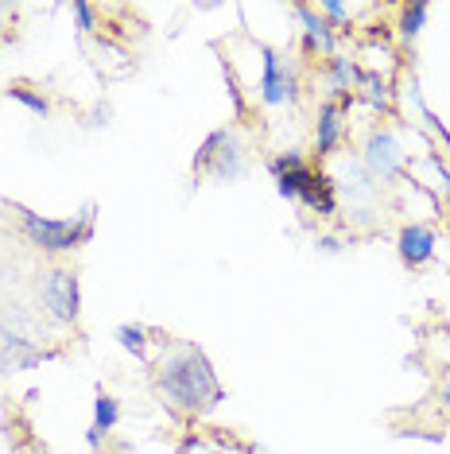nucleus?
Listing matches in <instances>:
<instances>
[{"label": "nucleus", "instance_id": "1", "mask_svg": "<svg viewBox=\"0 0 450 454\" xmlns=\"http://www.w3.org/2000/svg\"><path fill=\"white\" fill-rule=\"evenodd\" d=\"M156 392L182 416H202L221 404L218 373L194 342H167L156 361Z\"/></svg>", "mask_w": 450, "mask_h": 454}, {"label": "nucleus", "instance_id": "2", "mask_svg": "<svg viewBox=\"0 0 450 454\" xmlns=\"http://www.w3.org/2000/svg\"><path fill=\"white\" fill-rule=\"evenodd\" d=\"M12 210L19 214V225H24V237L32 241V249H39L43 256H66V253L94 241V225H97L94 202L81 214H74V218H43V214L27 210V206H16V202H12Z\"/></svg>", "mask_w": 450, "mask_h": 454}, {"label": "nucleus", "instance_id": "3", "mask_svg": "<svg viewBox=\"0 0 450 454\" xmlns=\"http://www.w3.org/2000/svg\"><path fill=\"white\" fill-rule=\"evenodd\" d=\"M249 171V144L233 129H213L190 160V175H206L213 183H237Z\"/></svg>", "mask_w": 450, "mask_h": 454}, {"label": "nucleus", "instance_id": "4", "mask_svg": "<svg viewBox=\"0 0 450 454\" xmlns=\"http://www.w3.org/2000/svg\"><path fill=\"white\" fill-rule=\"evenodd\" d=\"M39 299H43V311L50 323L58 326H74L81 318V287H78V272L66 264H55L43 272L39 280Z\"/></svg>", "mask_w": 450, "mask_h": 454}, {"label": "nucleus", "instance_id": "5", "mask_svg": "<svg viewBox=\"0 0 450 454\" xmlns=\"http://www.w3.org/2000/svg\"><path fill=\"white\" fill-rule=\"evenodd\" d=\"M260 51V82H257V98L260 106L268 109H280V106H295L299 101V70H295L280 51L257 43Z\"/></svg>", "mask_w": 450, "mask_h": 454}, {"label": "nucleus", "instance_id": "6", "mask_svg": "<svg viewBox=\"0 0 450 454\" xmlns=\"http://www.w3.org/2000/svg\"><path fill=\"white\" fill-rule=\"evenodd\" d=\"M334 191H342L350 199V222L357 225H376V210H373V199L381 191V183L365 171L361 160H338V175H334Z\"/></svg>", "mask_w": 450, "mask_h": 454}, {"label": "nucleus", "instance_id": "7", "mask_svg": "<svg viewBox=\"0 0 450 454\" xmlns=\"http://www.w3.org/2000/svg\"><path fill=\"white\" fill-rule=\"evenodd\" d=\"M361 163L376 183H396L404 171V148L388 129H369L361 144Z\"/></svg>", "mask_w": 450, "mask_h": 454}, {"label": "nucleus", "instance_id": "8", "mask_svg": "<svg viewBox=\"0 0 450 454\" xmlns=\"http://www.w3.org/2000/svg\"><path fill=\"white\" fill-rule=\"evenodd\" d=\"M55 357L58 349H43L35 338L0 326V373H24V369H39L43 361H55Z\"/></svg>", "mask_w": 450, "mask_h": 454}, {"label": "nucleus", "instance_id": "9", "mask_svg": "<svg viewBox=\"0 0 450 454\" xmlns=\"http://www.w3.org/2000/svg\"><path fill=\"white\" fill-rule=\"evenodd\" d=\"M295 202H303L311 214L330 222L338 214V199H334V179L314 168H299V187H295Z\"/></svg>", "mask_w": 450, "mask_h": 454}, {"label": "nucleus", "instance_id": "10", "mask_svg": "<svg viewBox=\"0 0 450 454\" xmlns=\"http://www.w3.org/2000/svg\"><path fill=\"white\" fill-rule=\"evenodd\" d=\"M345 137V113L338 101L322 98L319 101V113H314V156L326 160L338 152V144Z\"/></svg>", "mask_w": 450, "mask_h": 454}, {"label": "nucleus", "instance_id": "11", "mask_svg": "<svg viewBox=\"0 0 450 454\" xmlns=\"http://www.w3.org/2000/svg\"><path fill=\"white\" fill-rule=\"evenodd\" d=\"M295 20L303 24V55H306V59H319V55L330 59V55H334V43H338V39H334V27L326 24V20L314 12L311 4H295Z\"/></svg>", "mask_w": 450, "mask_h": 454}, {"label": "nucleus", "instance_id": "12", "mask_svg": "<svg viewBox=\"0 0 450 454\" xmlns=\"http://www.w3.org/2000/svg\"><path fill=\"white\" fill-rule=\"evenodd\" d=\"M396 253H400L404 268H423L435 261V230L431 225H404L396 233Z\"/></svg>", "mask_w": 450, "mask_h": 454}, {"label": "nucleus", "instance_id": "13", "mask_svg": "<svg viewBox=\"0 0 450 454\" xmlns=\"http://www.w3.org/2000/svg\"><path fill=\"white\" fill-rule=\"evenodd\" d=\"M357 90H361V98L369 109H388V101H392V90H388V82L376 74V70H361Z\"/></svg>", "mask_w": 450, "mask_h": 454}, {"label": "nucleus", "instance_id": "14", "mask_svg": "<svg viewBox=\"0 0 450 454\" xmlns=\"http://www.w3.org/2000/svg\"><path fill=\"white\" fill-rule=\"evenodd\" d=\"M427 16H431V8H427V4H404L400 8V24H396V32H400L404 43L419 39V32L427 27Z\"/></svg>", "mask_w": 450, "mask_h": 454}, {"label": "nucleus", "instance_id": "15", "mask_svg": "<svg viewBox=\"0 0 450 454\" xmlns=\"http://www.w3.org/2000/svg\"><path fill=\"white\" fill-rule=\"evenodd\" d=\"M117 342H120V349H128V354H136L140 361H148L151 338H148V330L140 326V323H120L117 326Z\"/></svg>", "mask_w": 450, "mask_h": 454}, {"label": "nucleus", "instance_id": "16", "mask_svg": "<svg viewBox=\"0 0 450 454\" xmlns=\"http://www.w3.org/2000/svg\"><path fill=\"white\" fill-rule=\"evenodd\" d=\"M117 423H120V404H117V396H109V392H97V400H94V427L101 431V435H109Z\"/></svg>", "mask_w": 450, "mask_h": 454}, {"label": "nucleus", "instance_id": "17", "mask_svg": "<svg viewBox=\"0 0 450 454\" xmlns=\"http://www.w3.org/2000/svg\"><path fill=\"white\" fill-rule=\"evenodd\" d=\"M8 98L19 101L24 109H32L39 121H47V117H50V101L39 94V90H32V86H8Z\"/></svg>", "mask_w": 450, "mask_h": 454}, {"label": "nucleus", "instance_id": "18", "mask_svg": "<svg viewBox=\"0 0 450 454\" xmlns=\"http://www.w3.org/2000/svg\"><path fill=\"white\" fill-rule=\"evenodd\" d=\"M70 12H74L78 35H94V27H97V8L94 4H86V0H74V4H70Z\"/></svg>", "mask_w": 450, "mask_h": 454}, {"label": "nucleus", "instance_id": "19", "mask_svg": "<svg viewBox=\"0 0 450 454\" xmlns=\"http://www.w3.org/2000/svg\"><path fill=\"white\" fill-rule=\"evenodd\" d=\"M299 168H306L303 152H280V156H272V160H268L272 179H280V175H288V171H299Z\"/></svg>", "mask_w": 450, "mask_h": 454}, {"label": "nucleus", "instance_id": "20", "mask_svg": "<svg viewBox=\"0 0 450 454\" xmlns=\"http://www.w3.org/2000/svg\"><path fill=\"white\" fill-rule=\"evenodd\" d=\"M396 439H419V442H435V447H443L446 442L443 431H427V427H400L396 431Z\"/></svg>", "mask_w": 450, "mask_h": 454}, {"label": "nucleus", "instance_id": "21", "mask_svg": "<svg viewBox=\"0 0 450 454\" xmlns=\"http://www.w3.org/2000/svg\"><path fill=\"white\" fill-rule=\"evenodd\" d=\"M345 241H350V237H342V233H322L314 245H319L322 256H338V253H345Z\"/></svg>", "mask_w": 450, "mask_h": 454}, {"label": "nucleus", "instance_id": "22", "mask_svg": "<svg viewBox=\"0 0 450 454\" xmlns=\"http://www.w3.org/2000/svg\"><path fill=\"white\" fill-rule=\"evenodd\" d=\"M314 12H319V16L326 20V24H330V20H334V24H342V20L350 16V8H345V4H338V0H322V4L314 8Z\"/></svg>", "mask_w": 450, "mask_h": 454}, {"label": "nucleus", "instance_id": "23", "mask_svg": "<svg viewBox=\"0 0 450 454\" xmlns=\"http://www.w3.org/2000/svg\"><path fill=\"white\" fill-rule=\"evenodd\" d=\"M101 439H105V435H101L97 427H89V431H86V442H89V447H101Z\"/></svg>", "mask_w": 450, "mask_h": 454}, {"label": "nucleus", "instance_id": "24", "mask_svg": "<svg viewBox=\"0 0 450 454\" xmlns=\"http://www.w3.org/2000/svg\"><path fill=\"white\" fill-rule=\"evenodd\" d=\"M438 404H443V408L450 411V380H446V385H443V388H438Z\"/></svg>", "mask_w": 450, "mask_h": 454}, {"label": "nucleus", "instance_id": "25", "mask_svg": "<svg viewBox=\"0 0 450 454\" xmlns=\"http://www.w3.org/2000/svg\"><path fill=\"white\" fill-rule=\"evenodd\" d=\"M241 454H260L257 447H241Z\"/></svg>", "mask_w": 450, "mask_h": 454}, {"label": "nucleus", "instance_id": "26", "mask_svg": "<svg viewBox=\"0 0 450 454\" xmlns=\"http://www.w3.org/2000/svg\"><path fill=\"white\" fill-rule=\"evenodd\" d=\"M0 39H4V24H0Z\"/></svg>", "mask_w": 450, "mask_h": 454}]
</instances>
